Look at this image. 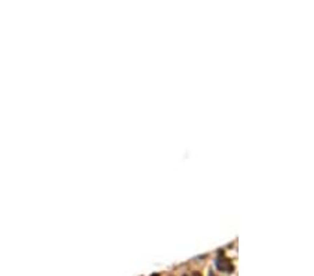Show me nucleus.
I'll list each match as a JSON object with an SVG mask.
<instances>
[{"mask_svg": "<svg viewBox=\"0 0 314 276\" xmlns=\"http://www.w3.org/2000/svg\"><path fill=\"white\" fill-rule=\"evenodd\" d=\"M216 266H218V269L223 271V272H232L233 271V264H232L230 260H228V258H223V257H219L218 260H216Z\"/></svg>", "mask_w": 314, "mask_h": 276, "instance_id": "nucleus-1", "label": "nucleus"}, {"mask_svg": "<svg viewBox=\"0 0 314 276\" xmlns=\"http://www.w3.org/2000/svg\"><path fill=\"white\" fill-rule=\"evenodd\" d=\"M193 276H201V275H200L198 272H194V273H193Z\"/></svg>", "mask_w": 314, "mask_h": 276, "instance_id": "nucleus-2", "label": "nucleus"}, {"mask_svg": "<svg viewBox=\"0 0 314 276\" xmlns=\"http://www.w3.org/2000/svg\"><path fill=\"white\" fill-rule=\"evenodd\" d=\"M152 276H159V275H158V273H156V275H152Z\"/></svg>", "mask_w": 314, "mask_h": 276, "instance_id": "nucleus-3", "label": "nucleus"}]
</instances>
